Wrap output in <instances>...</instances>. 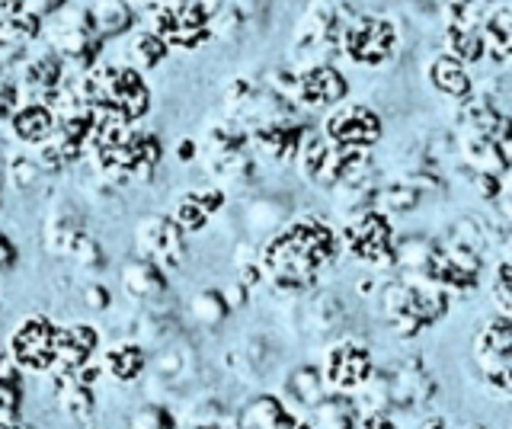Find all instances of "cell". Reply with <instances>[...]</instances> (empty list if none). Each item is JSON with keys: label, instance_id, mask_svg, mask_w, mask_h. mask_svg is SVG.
<instances>
[{"label": "cell", "instance_id": "d6986e66", "mask_svg": "<svg viewBox=\"0 0 512 429\" xmlns=\"http://www.w3.org/2000/svg\"><path fill=\"white\" fill-rule=\"evenodd\" d=\"M148 349H144L135 337L128 340H112L100 349V372L103 378L116 381V385H132V381L144 378L148 372Z\"/></svg>", "mask_w": 512, "mask_h": 429}, {"label": "cell", "instance_id": "4dcf8cb0", "mask_svg": "<svg viewBox=\"0 0 512 429\" xmlns=\"http://www.w3.org/2000/svg\"><path fill=\"white\" fill-rule=\"evenodd\" d=\"M189 317L196 321L199 327H218L224 317H228L231 305H228V298H224V292L218 289H202L189 298V305H186Z\"/></svg>", "mask_w": 512, "mask_h": 429}, {"label": "cell", "instance_id": "83f0119b", "mask_svg": "<svg viewBox=\"0 0 512 429\" xmlns=\"http://www.w3.org/2000/svg\"><path fill=\"white\" fill-rule=\"evenodd\" d=\"M167 42L160 39L151 26H144V29H132L128 33V65H132L135 71H151L157 68L160 61L167 58Z\"/></svg>", "mask_w": 512, "mask_h": 429}, {"label": "cell", "instance_id": "b9f144b4", "mask_svg": "<svg viewBox=\"0 0 512 429\" xmlns=\"http://www.w3.org/2000/svg\"><path fill=\"white\" fill-rule=\"evenodd\" d=\"M362 429H397V423L388 420V413H362Z\"/></svg>", "mask_w": 512, "mask_h": 429}, {"label": "cell", "instance_id": "c3c4849f", "mask_svg": "<svg viewBox=\"0 0 512 429\" xmlns=\"http://www.w3.org/2000/svg\"><path fill=\"white\" fill-rule=\"evenodd\" d=\"M464 429H484V426H464Z\"/></svg>", "mask_w": 512, "mask_h": 429}, {"label": "cell", "instance_id": "5bb4252c", "mask_svg": "<svg viewBox=\"0 0 512 429\" xmlns=\"http://www.w3.org/2000/svg\"><path fill=\"white\" fill-rule=\"evenodd\" d=\"M61 68L64 58L55 49H42L36 55L23 58L16 65V87H20L23 100H42L48 103L61 87Z\"/></svg>", "mask_w": 512, "mask_h": 429}, {"label": "cell", "instance_id": "9c48e42d", "mask_svg": "<svg viewBox=\"0 0 512 429\" xmlns=\"http://www.w3.org/2000/svg\"><path fill=\"white\" fill-rule=\"evenodd\" d=\"M135 250L164 273H176L186 263V234L170 215H148L135 228Z\"/></svg>", "mask_w": 512, "mask_h": 429}, {"label": "cell", "instance_id": "44dd1931", "mask_svg": "<svg viewBox=\"0 0 512 429\" xmlns=\"http://www.w3.org/2000/svg\"><path fill=\"white\" fill-rule=\"evenodd\" d=\"M480 36H484V58H490L493 65L512 68V10L487 7Z\"/></svg>", "mask_w": 512, "mask_h": 429}, {"label": "cell", "instance_id": "f35d334b", "mask_svg": "<svg viewBox=\"0 0 512 429\" xmlns=\"http://www.w3.org/2000/svg\"><path fill=\"white\" fill-rule=\"evenodd\" d=\"M68 257H74L80 266L90 269V273H93V269H100V266H103V247L96 244L90 234H80V237H77V244L71 247Z\"/></svg>", "mask_w": 512, "mask_h": 429}, {"label": "cell", "instance_id": "5b68a950", "mask_svg": "<svg viewBox=\"0 0 512 429\" xmlns=\"http://www.w3.org/2000/svg\"><path fill=\"white\" fill-rule=\"evenodd\" d=\"M340 244L362 263H372L375 269L394 266L397 263V241H394V228L388 215L375 205L368 209L352 212L349 221L343 225Z\"/></svg>", "mask_w": 512, "mask_h": 429}, {"label": "cell", "instance_id": "bcb514c9", "mask_svg": "<svg viewBox=\"0 0 512 429\" xmlns=\"http://www.w3.org/2000/svg\"><path fill=\"white\" fill-rule=\"evenodd\" d=\"M282 429H311V426H308V420H295V417H292Z\"/></svg>", "mask_w": 512, "mask_h": 429}, {"label": "cell", "instance_id": "f1b7e54d", "mask_svg": "<svg viewBox=\"0 0 512 429\" xmlns=\"http://www.w3.org/2000/svg\"><path fill=\"white\" fill-rule=\"evenodd\" d=\"M90 13H93V23L100 29L103 39L132 33V26H135V10L128 0H100Z\"/></svg>", "mask_w": 512, "mask_h": 429}, {"label": "cell", "instance_id": "7a4b0ae2", "mask_svg": "<svg viewBox=\"0 0 512 429\" xmlns=\"http://www.w3.org/2000/svg\"><path fill=\"white\" fill-rule=\"evenodd\" d=\"M77 87L96 113H112L128 122H138L151 106L141 71H135L128 61H93L77 77Z\"/></svg>", "mask_w": 512, "mask_h": 429}, {"label": "cell", "instance_id": "2e32d148", "mask_svg": "<svg viewBox=\"0 0 512 429\" xmlns=\"http://www.w3.org/2000/svg\"><path fill=\"white\" fill-rule=\"evenodd\" d=\"M4 125L16 145L26 151H36L55 135V113H52V106L42 100H23Z\"/></svg>", "mask_w": 512, "mask_h": 429}, {"label": "cell", "instance_id": "ac0fdd59", "mask_svg": "<svg viewBox=\"0 0 512 429\" xmlns=\"http://www.w3.org/2000/svg\"><path fill=\"white\" fill-rule=\"evenodd\" d=\"M119 285L122 292L135 301V305L144 308H160V301L167 298L170 285H167V273L160 266L148 263V260H128L119 273Z\"/></svg>", "mask_w": 512, "mask_h": 429}, {"label": "cell", "instance_id": "ba28073f", "mask_svg": "<svg viewBox=\"0 0 512 429\" xmlns=\"http://www.w3.org/2000/svg\"><path fill=\"white\" fill-rule=\"evenodd\" d=\"M340 52L362 68H378L397 52V26L384 13H362L340 33Z\"/></svg>", "mask_w": 512, "mask_h": 429}, {"label": "cell", "instance_id": "603a6c76", "mask_svg": "<svg viewBox=\"0 0 512 429\" xmlns=\"http://www.w3.org/2000/svg\"><path fill=\"white\" fill-rule=\"evenodd\" d=\"M292 413L276 394H256L234 413V429H282Z\"/></svg>", "mask_w": 512, "mask_h": 429}, {"label": "cell", "instance_id": "836d02e7", "mask_svg": "<svg viewBox=\"0 0 512 429\" xmlns=\"http://www.w3.org/2000/svg\"><path fill=\"white\" fill-rule=\"evenodd\" d=\"M167 215L176 221V225H180L183 234H196V231H202V228L208 225V218H212V215H208L205 205L196 199V193H186V196L176 199V202H173V209H170Z\"/></svg>", "mask_w": 512, "mask_h": 429}, {"label": "cell", "instance_id": "ffe728a7", "mask_svg": "<svg viewBox=\"0 0 512 429\" xmlns=\"http://www.w3.org/2000/svg\"><path fill=\"white\" fill-rule=\"evenodd\" d=\"M80 234H87V228H84V215H80L77 205L68 199L55 202L52 212H48V218H45V231H42L45 250L58 253V257H68Z\"/></svg>", "mask_w": 512, "mask_h": 429}, {"label": "cell", "instance_id": "f546056e", "mask_svg": "<svg viewBox=\"0 0 512 429\" xmlns=\"http://www.w3.org/2000/svg\"><path fill=\"white\" fill-rule=\"evenodd\" d=\"M282 221H285V209L276 199L260 196L244 209V228H247L250 237H263V241H266L269 234H276L282 228Z\"/></svg>", "mask_w": 512, "mask_h": 429}, {"label": "cell", "instance_id": "74e56055", "mask_svg": "<svg viewBox=\"0 0 512 429\" xmlns=\"http://www.w3.org/2000/svg\"><path fill=\"white\" fill-rule=\"evenodd\" d=\"M493 301L503 314L512 317V253L506 260H500L493 273Z\"/></svg>", "mask_w": 512, "mask_h": 429}, {"label": "cell", "instance_id": "8fae6325", "mask_svg": "<svg viewBox=\"0 0 512 429\" xmlns=\"http://www.w3.org/2000/svg\"><path fill=\"white\" fill-rule=\"evenodd\" d=\"M320 132L336 148H372L381 138V116L375 109H368L362 103H349V106H333Z\"/></svg>", "mask_w": 512, "mask_h": 429}, {"label": "cell", "instance_id": "52a82bcc", "mask_svg": "<svg viewBox=\"0 0 512 429\" xmlns=\"http://www.w3.org/2000/svg\"><path fill=\"white\" fill-rule=\"evenodd\" d=\"M208 10L202 0H157L148 26L167 42V49H196L208 39Z\"/></svg>", "mask_w": 512, "mask_h": 429}, {"label": "cell", "instance_id": "ee69618b", "mask_svg": "<svg viewBox=\"0 0 512 429\" xmlns=\"http://www.w3.org/2000/svg\"><path fill=\"white\" fill-rule=\"evenodd\" d=\"M0 429H26V426L20 423V417H16V420H10V417H0Z\"/></svg>", "mask_w": 512, "mask_h": 429}, {"label": "cell", "instance_id": "7c38bea8", "mask_svg": "<svg viewBox=\"0 0 512 429\" xmlns=\"http://www.w3.org/2000/svg\"><path fill=\"white\" fill-rule=\"evenodd\" d=\"M55 385L58 407L77 423H90L96 413V381L103 378L100 362H90L77 372H48Z\"/></svg>", "mask_w": 512, "mask_h": 429}, {"label": "cell", "instance_id": "277c9868", "mask_svg": "<svg viewBox=\"0 0 512 429\" xmlns=\"http://www.w3.org/2000/svg\"><path fill=\"white\" fill-rule=\"evenodd\" d=\"M474 365L480 381L500 397L512 401V317H487L474 333Z\"/></svg>", "mask_w": 512, "mask_h": 429}, {"label": "cell", "instance_id": "6da1fadb", "mask_svg": "<svg viewBox=\"0 0 512 429\" xmlns=\"http://www.w3.org/2000/svg\"><path fill=\"white\" fill-rule=\"evenodd\" d=\"M340 257V234L314 215H304L269 234L260 247L263 279L285 295L311 292L320 273Z\"/></svg>", "mask_w": 512, "mask_h": 429}, {"label": "cell", "instance_id": "ab89813d", "mask_svg": "<svg viewBox=\"0 0 512 429\" xmlns=\"http://www.w3.org/2000/svg\"><path fill=\"white\" fill-rule=\"evenodd\" d=\"M84 301H87L90 311H106L109 308V292L103 289L100 282H90V285H84Z\"/></svg>", "mask_w": 512, "mask_h": 429}, {"label": "cell", "instance_id": "4316f807", "mask_svg": "<svg viewBox=\"0 0 512 429\" xmlns=\"http://www.w3.org/2000/svg\"><path fill=\"white\" fill-rule=\"evenodd\" d=\"M359 407L349 394H327L317 407L308 410L311 429H356Z\"/></svg>", "mask_w": 512, "mask_h": 429}, {"label": "cell", "instance_id": "d4e9b609", "mask_svg": "<svg viewBox=\"0 0 512 429\" xmlns=\"http://www.w3.org/2000/svg\"><path fill=\"white\" fill-rule=\"evenodd\" d=\"M343 324V305L340 298L330 295V292H320L314 295L308 305H304V314H301V327L308 337L314 340H327L333 337L336 330Z\"/></svg>", "mask_w": 512, "mask_h": 429}, {"label": "cell", "instance_id": "484cf974", "mask_svg": "<svg viewBox=\"0 0 512 429\" xmlns=\"http://www.w3.org/2000/svg\"><path fill=\"white\" fill-rule=\"evenodd\" d=\"M330 391H327V381L324 372L317 365H298L285 375V401H292L301 410H311L324 401Z\"/></svg>", "mask_w": 512, "mask_h": 429}, {"label": "cell", "instance_id": "8992f818", "mask_svg": "<svg viewBox=\"0 0 512 429\" xmlns=\"http://www.w3.org/2000/svg\"><path fill=\"white\" fill-rule=\"evenodd\" d=\"M55 333L58 324L45 314H26L13 324L7 337V359L23 375H48L55 369Z\"/></svg>", "mask_w": 512, "mask_h": 429}, {"label": "cell", "instance_id": "9a60e30c", "mask_svg": "<svg viewBox=\"0 0 512 429\" xmlns=\"http://www.w3.org/2000/svg\"><path fill=\"white\" fill-rule=\"evenodd\" d=\"M301 138H304V129L285 116V119H276V122H266V125H256V129H250V148L260 154L263 161L285 167V164H295Z\"/></svg>", "mask_w": 512, "mask_h": 429}, {"label": "cell", "instance_id": "4fadbf2b", "mask_svg": "<svg viewBox=\"0 0 512 429\" xmlns=\"http://www.w3.org/2000/svg\"><path fill=\"white\" fill-rule=\"evenodd\" d=\"M103 36L93 23V13H68L61 17V29L52 39V49L64 58V61H77V65L90 68L96 52H100Z\"/></svg>", "mask_w": 512, "mask_h": 429}, {"label": "cell", "instance_id": "30bf717a", "mask_svg": "<svg viewBox=\"0 0 512 429\" xmlns=\"http://www.w3.org/2000/svg\"><path fill=\"white\" fill-rule=\"evenodd\" d=\"M320 372H324L327 391L356 394L375 375V365H372V353L359 340H333L324 353Z\"/></svg>", "mask_w": 512, "mask_h": 429}, {"label": "cell", "instance_id": "d590c367", "mask_svg": "<svg viewBox=\"0 0 512 429\" xmlns=\"http://www.w3.org/2000/svg\"><path fill=\"white\" fill-rule=\"evenodd\" d=\"M416 205H420V189H416V186H388L381 193V212L384 215H388V212L391 215L394 212L404 215V212H413Z\"/></svg>", "mask_w": 512, "mask_h": 429}, {"label": "cell", "instance_id": "cb8c5ba5", "mask_svg": "<svg viewBox=\"0 0 512 429\" xmlns=\"http://www.w3.org/2000/svg\"><path fill=\"white\" fill-rule=\"evenodd\" d=\"M429 84L436 87L442 97H452V100H468L474 93V81L468 74V65H461L458 58H452L448 52L436 55L429 65Z\"/></svg>", "mask_w": 512, "mask_h": 429}, {"label": "cell", "instance_id": "8d00e7d4", "mask_svg": "<svg viewBox=\"0 0 512 429\" xmlns=\"http://www.w3.org/2000/svg\"><path fill=\"white\" fill-rule=\"evenodd\" d=\"M23 103L20 97V87H16V68H7L4 61H0V125H4L13 109Z\"/></svg>", "mask_w": 512, "mask_h": 429}, {"label": "cell", "instance_id": "1f68e13d", "mask_svg": "<svg viewBox=\"0 0 512 429\" xmlns=\"http://www.w3.org/2000/svg\"><path fill=\"white\" fill-rule=\"evenodd\" d=\"M23 404V372L7 359V353H0V417L16 420L20 417Z\"/></svg>", "mask_w": 512, "mask_h": 429}, {"label": "cell", "instance_id": "d6a6232c", "mask_svg": "<svg viewBox=\"0 0 512 429\" xmlns=\"http://www.w3.org/2000/svg\"><path fill=\"white\" fill-rule=\"evenodd\" d=\"M39 36V17L32 10H20V13H4L0 17V45H26Z\"/></svg>", "mask_w": 512, "mask_h": 429}, {"label": "cell", "instance_id": "e0dca14e", "mask_svg": "<svg viewBox=\"0 0 512 429\" xmlns=\"http://www.w3.org/2000/svg\"><path fill=\"white\" fill-rule=\"evenodd\" d=\"M96 353H100V333H96L93 324H58V333H55V369L58 372L84 369V365L93 362Z\"/></svg>", "mask_w": 512, "mask_h": 429}, {"label": "cell", "instance_id": "60d3db41", "mask_svg": "<svg viewBox=\"0 0 512 429\" xmlns=\"http://www.w3.org/2000/svg\"><path fill=\"white\" fill-rule=\"evenodd\" d=\"M500 205H503L506 218L512 221V167L503 173V183H500Z\"/></svg>", "mask_w": 512, "mask_h": 429}, {"label": "cell", "instance_id": "7bdbcfd3", "mask_svg": "<svg viewBox=\"0 0 512 429\" xmlns=\"http://www.w3.org/2000/svg\"><path fill=\"white\" fill-rule=\"evenodd\" d=\"M13 263H16V247L10 244V237L0 234V273H4V269H10Z\"/></svg>", "mask_w": 512, "mask_h": 429}, {"label": "cell", "instance_id": "f6af8a7d", "mask_svg": "<svg viewBox=\"0 0 512 429\" xmlns=\"http://www.w3.org/2000/svg\"><path fill=\"white\" fill-rule=\"evenodd\" d=\"M423 429H448V423L442 420V417H432V420H426V426Z\"/></svg>", "mask_w": 512, "mask_h": 429}, {"label": "cell", "instance_id": "e575fe53", "mask_svg": "<svg viewBox=\"0 0 512 429\" xmlns=\"http://www.w3.org/2000/svg\"><path fill=\"white\" fill-rule=\"evenodd\" d=\"M132 429H180V420L173 417L167 404H141L132 413Z\"/></svg>", "mask_w": 512, "mask_h": 429}, {"label": "cell", "instance_id": "7402d4cb", "mask_svg": "<svg viewBox=\"0 0 512 429\" xmlns=\"http://www.w3.org/2000/svg\"><path fill=\"white\" fill-rule=\"evenodd\" d=\"M388 388H391V404L394 407H416L429 401L432 391V378L426 375V369L420 362H404L388 375Z\"/></svg>", "mask_w": 512, "mask_h": 429}, {"label": "cell", "instance_id": "7dc6e473", "mask_svg": "<svg viewBox=\"0 0 512 429\" xmlns=\"http://www.w3.org/2000/svg\"><path fill=\"white\" fill-rule=\"evenodd\" d=\"M183 429H234V423H215V426H183Z\"/></svg>", "mask_w": 512, "mask_h": 429}, {"label": "cell", "instance_id": "3957f363", "mask_svg": "<svg viewBox=\"0 0 512 429\" xmlns=\"http://www.w3.org/2000/svg\"><path fill=\"white\" fill-rule=\"evenodd\" d=\"M269 90H276L279 97L292 106L333 109L346 100L349 84L330 61H317V65H301L295 71H282L276 77V87H269Z\"/></svg>", "mask_w": 512, "mask_h": 429}]
</instances>
